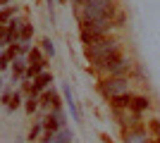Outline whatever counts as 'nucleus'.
I'll use <instances>...</instances> for the list:
<instances>
[{
  "label": "nucleus",
  "mask_w": 160,
  "mask_h": 143,
  "mask_svg": "<svg viewBox=\"0 0 160 143\" xmlns=\"http://www.w3.org/2000/svg\"><path fill=\"white\" fill-rule=\"evenodd\" d=\"M31 81H33V88H31V93H36V95H38L41 91H46L48 86H50V81H53V74L43 72L41 76H36V79H31Z\"/></svg>",
  "instance_id": "423d86ee"
},
{
  "label": "nucleus",
  "mask_w": 160,
  "mask_h": 143,
  "mask_svg": "<svg viewBox=\"0 0 160 143\" xmlns=\"http://www.w3.org/2000/svg\"><path fill=\"white\" fill-rule=\"evenodd\" d=\"M0 45H7V26L0 24Z\"/></svg>",
  "instance_id": "4be33fe9"
},
{
  "label": "nucleus",
  "mask_w": 160,
  "mask_h": 143,
  "mask_svg": "<svg viewBox=\"0 0 160 143\" xmlns=\"http://www.w3.org/2000/svg\"><path fill=\"white\" fill-rule=\"evenodd\" d=\"M19 105H22V93H14V95H12V102H10L7 107H10V110H17Z\"/></svg>",
  "instance_id": "aec40b11"
},
{
  "label": "nucleus",
  "mask_w": 160,
  "mask_h": 143,
  "mask_svg": "<svg viewBox=\"0 0 160 143\" xmlns=\"http://www.w3.org/2000/svg\"><path fill=\"white\" fill-rule=\"evenodd\" d=\"M12 12H14V7H5V10L0 12V21H2V24H10V21H12Z\"/></svg>",
  "instance_id": "a211bd4d"
},
{
  "label": "nucleus",
  "mask_w": 160,
  "mask_h": 143,
  "mask_svg": "<svg viewBox=\"0 0 160 143\" xmlns=\"http://www.w3.org/2000/svg\"><path fill=\"white\" fill-rule=\"evenodd\" d=\"M69 138H72V134H69L67 129H60L53 136V141H50V143H69Z\"/></svg>",
  "instance_id": "2eb2a0df"
},
{
  "label": "nucleus",
  "mask_w": 160,
  "mask_h": 143,
  "mask_svg": "<svg viewBox=\"0 0 160 143\" xmlns=\"http://www.w3.org/2000/svg\"><path fill=\"white\" fill-rule=\"evenodd\" d=\"M129 67H132V62L120 53L117 57H112V60L108 62L105 67H100V72L108 74V76H124V72H129Z\"/></svg>",
  "instance_id": "7ed1b4c3"
},
{
  "label": "nucleus",
  "mask_w": 160,
  "mask_h": 143,
  "mask_svg": "<svg viewBox=\"0 0 160 143\" xmlns=\"http://www.w3.org/2000/svg\"><path fill=\"white\" fill-rule=\"evenodd\" d=\"M27 62H29V64H38V62H43V53H41L38 48H31V53L27 55Z\"/></svg>",
  "instance_id": "4468645a"
},
{
  "label": "nucleus",
  "mask_w": 160,
  "mask_h": 143,
  "mask_svg": "<svg viewBox=\"0 0 160 143\" xmlns=\"http://www.w3.org/2000/svg\"><path fill=\"white\" fill-rule=\"evenodd\" d=\"M148 105H151V100H148L146 95H136V98H134V102H132V112L141 115V112H143V110H146Z\"/></svg>",
  "instance_id": "9d476101"
},
{
  "label": "nucleus",
  "mask_w": 160,
  "mask_h": 143,
  "mask_svg": "<svg viewBox=\"0 0 160 143\" xmlns=\"http://www.w3.org/2000/svg\"><path fill=\"white\" fill-rule=\"evenodd\" d=\"M79 36H81V43H84L86 48L88 45H96V43H100L103 38H105L103 34H96V31H88V29H81Z\"/></svg>",
  "instance_id": "0eeeda50"
},
{
  "label": "nucleus",
  "mask_w": 160,
  "mask_h": 143,
  "mask_svg": "<svg viewBox=\"0 0 160 143\" xmlns=\"http://www.w3.org/2000/svg\"><path fill=\"white\" fill-rule=\"evenodd\" d=\"M10 60H14V57H12V55H10V53L5 50V53L0 55V69H5L7 64H10Z\"/></svg>",
  "instance_id": "6ab92c4d"
},
{
  "label": "nucleus",
  "mask_w": 160,
  "mask_h": 143,
  "mask_svg": "<svg viewBox=\"0 0 160 143\" xmlns=\"http://www.w3.org/2000/svg\"><path fill=\"white\" fill-rule=\"evenodd\" d=\"M38 95H36V93H29L27 95V102H24V107H27V112H29V115H31V112H36V107H38Z\"/></svg>",
  "instance_id": "ddd939ff"
},
{
  "label": "nucleus",
  "mask_w": 160,
  "mask_h": 143,
  "mask_svg": "<svg viewBox=\"0 0 160 143\" xmlns=\"http://www.w3.org/2000/svg\"><path fill=\"white\" fill-rule=\"evenodd\" d=\"M41 48H43V53L50 55V57L55 55V45H53V41H50V38H43V41H41Z\"/></svg>",
  "instance_id": "f3484780"
},
{
  "label": "nucleus",
  "mask_w": 160,
  "mask_h": 143,
  "mask_svg": "<svg viewBox=\"0 0 160 143\" xmlns=\"http://www.w3.org/2000/svg\"><path fill=\"white\" fill-rule=\"evenodd\" d=\"M98 91L105 98H115V95H122L129 91V79L127 76H110V79H103L98 83Z\"/></svg>",
  "instance_id": "f03ea898"
},
{
  "label": "nucleus",
  "mask_w": 160,
  "mask_h": 143,
  "mask_svg": "<svg viewBox=\"0 0 160 143\" xmlns=\"http://www.w3.org/2000/svg\"><path fill=\"white\" fill-rule=\"evenodd\" d=\"M134 98H136V95L134 93H122V95H115V98H110V102H112V107L115 110H132V102H134Z\"/></svg>",
  "instance_id": "20e7f679"
},
{
  "label": "nucleus",
  "mask_w": 160,
  "mask_h": 143,
  "mask_svg": "<svg viewBox=\"0 0 160 143\" xmlns=\"http://www.w3.org/2000/svg\"><path fill=\"white\" fill-rule=\"evenodd\" d=\"M43 126H46V131H50V134H58V131L62 129V119L55 115H48L46 122H43Z\"/></svg>",
  "instance_id": "1a4fd4ad"
},
{
  "label": "nucleus",
  "mask_w": 160,
  "mask_h": 143,
  "mask_svg": "<svg viewBox=\"0 0 160 143\" xmlns=\"http://www.w3.org/2000/svg\"><path fill=\"white\" fill-rule=\"evenodd\" d=\"M46 64H48L46 60L38 62V64H29V69H27V79L31 81V79H36V76H41V74H43V69H46Z\"/></svg>",
  "instance_id": "f8f14e48"
},
{
  "label": "nucleus",
  "mask_w": 160,
  "mask_h": 143,
  "mask_svg": "<svg viewBox=\"0 0 160 143\" xmlns=\"http://www.w3.org/2000/svg\"><path fill=\"white\" fill-rule=\"evenodd\" d=\"M31 36H33V26H31V24H24V26H22V31H19V41L27 43Z\"/></svg>",
  "instance_id": "dca6fc26"
},
{
  "label": "nucleus",
  "mask_w": 160,
  "mask_h": 143,
  "mask_svg": "<svg viewBox=\"0 0 160 143\" xmlns=\"http://www.w3.org/2000/svg\"><path fill=\"white\" fill-rule=\"evenodd\" d=\"M5 2H7V0H0V5H5Z\"/></svg>",
  "instance_id": "b1692460"
},
{
  "label": "nucleus",
  "mask_w": 160,
  "mask_h": 143,
  "mask_svg": "<svg viewBox=\"0 0 160 143\" xmlns=\"http://www.w3.org/2000/svg\"><path fill=\"white\" fill-rule=\"evenodd\" d=\"M62 93H65V102H67V107H69V112H72V119H79V110H77V102H74L72 98V91H69V86H62Z\"/></svg>",
  "instance_id": "6e6552de"
},
{
  "label": "nucleus",
  "mask_w": 160,
  "mask_h": 143,
  "mask_svg": "<svg viewBox=\"0 0 160 143\" xmlns=\"http://www.w3.org/2000/svg\"><path fill=\"white\" fill-rule=\"evenodd\" d=\"M0 91H2V83H0Z\"/></svg>",
  "instance_id": "393cba45"
},
{
  "label": "nucleus",
  "mask_w": 160,
  "mask_h": 143,
  "mask_svg": "<svg viewBox=\"0 0 160 143\" xmlns=\"http://www.w3.org/2000/svg\"><path fill=\"white\" fill-rule=\"evenodd\" d=\"M84 53H86L88 62H91L93 67L100 69V67H105L112 57H117V55H120V41H117V38H108V36H105L100 43L84 48Z\"/></svg>",
  "instance_id": "f257e3e1"
},
{
  "label": "nucleus",
  "mask_w": 160,
  "mask_h": 143,
  "mask_svg": "<svg viewBox=\"0 0 160 143\" xmlns=\"http://www.w3.org/2000/svg\"><path fill=\"white\" fill-rule=\"evenodd\" d=\"M41 129H43V124H36V126L29 131V141H36V138H38V134H41Z\"/></svg>",
  "instance_id": "412c9836"
},
{
  "label": "nucleus",
  "mask_w": 160,
  "mask_h": 143,
  "mask_svg": "<svg viewBox=\"0 0 160 143\" xmlns=\"http://www.w3.org/2000/svg\"><path fill=\"white\" fill-rule=\"evenodd\" d=\"M27 69H29V62H27V60H22V57H17V60H14L12 72H14V76H17V79H19V76H27Z\"/></svg>",
  "instance_id": "9b49d317"
},
{
  "label": "nucleus",
  "mask_w": 160,
  "mask_h": 143,
  "mask_svg": "<svg viewBox=\"0 0 160 143\" xmlns=\"http://www.w3.org/2000/svg\"><path fill=\"white\" fill-rule=\"evenodd\" d=\"M151 129H153L155 134L160 136V122H158V119H153V122H151Z\"/></svg>",
  "instance_id": "5701e85b"
},
{
  "label": "nucleus",
  "mask_w": 160,
  "mask_h": 143,
  "mask_svg": "<svg viewBox=\"0 0 160 143\" xmlns=\"http://www.w3.org/2000/svg\"><path fill=\"white\" fill-rule=\"evenodd\" d=\"M124 143H151L146 129H127L124 131Z\"/></svg>",
  "instance_id": "39448f33"
}]
</instances>
